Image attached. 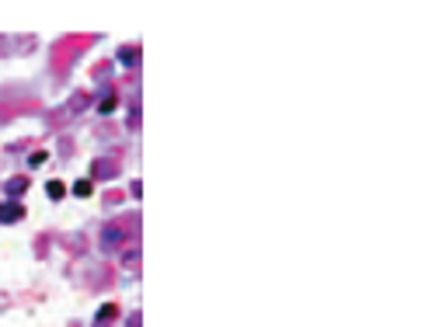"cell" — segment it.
I'll use <instances>...</instances> for the list:
<instances>
[{
    "label": "cell",
    "instance_id": "obj_1",
    "mask_svg": "<svg viewBox=\"0 0 446 327\" xmlns=\"http://www.w3.org/2000/svg\"><path fill=\"white\" fill-rule=\"evenodd\" d=\"M0 219H4V223L21 219V206H0Z\"/></svg>",
    "mask_w": 446,
    "mask_h": 327
},
{
    "label": "cell",
    "instance_id": "obj_2",
    "mask_svg": "<svg viewBox=\"0 0 446 327\" xmlns=\"http://www.w3.org/2000/svg\"><path fill=\"white\" fill-rule=\"evenodd\" d=\"M49 195H53V199H63V184H60V181H49Z\"/></svg>",
    "mask_w": 446,
    "mask_h": 327
},
{
    "label": "cell",
    "instance_id": "obj_3",
    "mask_svg": "<svg viewBox=\"0 0 446 327\" xmlns=\"http://www.w3.org/2000/svg\"><path fill=\"white\" fill-rule=\"evenodd\" d=\"M77 195H80V199H84V195H91V184H88V181H80V184H77Z\"/></svg>",
    "mask_w": 446,
    "mask_h": 327
}]
</instances>
